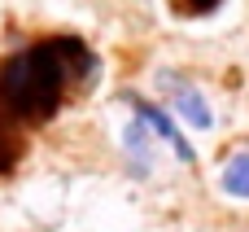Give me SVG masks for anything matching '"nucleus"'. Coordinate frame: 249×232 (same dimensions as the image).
Masks as SVG:
<instances>
[{
  "label": "nucleus",
  "instance_id": "nucleus-1",
  "mask_svg": "<svg viewBox=\"0 0 249 232\" xmlns=\"http://www.w3.org/2000/svg\"><path fill=\"white\" fill-rule=\"evenodd\" d=\"M96 75V57L79 39H39L9 57L0 70V123L18 132L22 123H44L57 114L74 83Z\"/></svg>",
  "mask_w": 249,
  "mask_h": 232
},
{
  "label": "nucleus",
  "instance_id": "nucleus-2",
  "mask_svg": "<svg viewBox=\"0 0 249 232\" xmlns=\"http://www.w3.org/2000/svg\"><path fill=\"white\" fill-rule=\"evenodd\" d=\"M162 83H166V92H171V101H175V110L193 123V127H210L214 118H210V105L197 97V88H188V83H175V75H162Z\"/></svg>",
  "mask_w": 249,
  "mask_h": 232
},
{
  "label": "nucleus",
  "instance_id": "nucleus-3",
  "mask_svg": "<svg viewBox=\"0 0 249 232\" xmlns=\"http://www.w3.org/2000/svg\"><path fill=\"white\" fill-rule=\"evenodd\" d=\"M131 105H136V114H140V123H144V127H153L158 136H166V140L175 145V154H179L184 162H193V149H188V140L179 136V127H175V123H171L162 110H153V105H144V101H131Z\"/></svg>",
  "mask_w": 249,
  "mask_h": 232
},
{
  "label": "nucleus",
  "instance_id": "nucleus-4",
  "mask_svg": "<svg viewBox=\"0 0 249 232\" xmlns=\"http://www.w3.org/2000/svg\"><path fill=\"white\" fill-rule=\"evenodd\" d=\"M123 145H127V154H131V171H136V175H144V171H149V132H144V123H140V118L127 127Z\"/></svg>",
  "mask_w": 249,
  "mask_h": 232
},
{
  "label": "nucleus",
  "instance_id": "nucleus-5",
  "mask_svg": "<svg viewBox=\"0 0 249 232\" xmlns=\"http://www.w3.org/2000/svg\"><path fill=\"white\" fill-rule=\"evenodd\" d=\"M223 189L232 197H249V154H236L228 167H223Z\"/></svg>",
  "mask_w": 249,
  "mask_h": 232
},
{
  "label": "nucleus",
  "instance_id": "nucleus-6",
  "mask_svg": "<svg viewBox=\"0 0 249 232\" xmlns=\"http://www.w3.org/2000/svg\"><path fill=\"white\" fill-rule=\"evenodd\" d=\"M18 154H22V140H18V132H9V127L0 123V171H9Z\"/></svg>",
  "mask_w": 249,
  "mask_h": 232
},
{
  "label": "nucleus",
  "instance_id": "nucleus-7",
  "mask_svg": "<svg viewBox=\"0 0 249 232\" xmlns=\"http://www.w3.org/2000/svg\"><path fill=\"white\" fill-rule=\"evenodd\" d=\"M179 4H184V13H210L219 0H179Z\"/></svg>",
  "mask_w": 249,
  "mask_h": 232
}]
</instances>
